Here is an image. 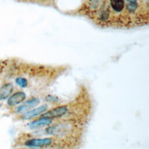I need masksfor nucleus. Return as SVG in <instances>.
Segmentation results:
<instances>
[{
  "label": "nucleus",
  "mask_w": 149,
  "mask_h": 149,
  "mask_svg": "<svg viewBox=\"0 0 149 149\" xmlns=\"http://www.w3.org/2000/svg\"><path fill=\"white\" fill-rule=\"evenodd\" d=\"M53 142L51 137H45L41 139L32 138L27 140L24 142V146L30 148H39L48 147L52 144Z\"/></svg>",
  "instance_id": "obj_1"
},
{
  "label": "nucleus",
  "mask_w": 149,
  "mask_h": 149,
  "mask_svg": "<svg viewBox=\"0 0 149 149\" xmlns=\"http://www.w3.org/2000/svg\"><path fill=\"white\" fill-rule=\"evenodd\" d=\"M40 104V100L37 97L31 98L25 102L22 103L20 105L17 106L15 109V112L17 113L22 114L26 112H27L36 107L38 106Z\"/></svg>",
  "instance_id": "obj_2"
},
{
  "label": "nucleus",
  "mask_w": 149,
  "mask_h": 149,
  "mask_svg": "<svg viewBox=\"0 0 149 149\" xmlns=\"http://www.w3.org/2000/svg\"><path fill=\"white\" fill-rule=\"evenodd\" d=\"M68 112V107L65 105H61L52 108L48 111L47 110L46 112L40 115V117H45L52 119L54 118H61L65 115Z\"/></svg>",
  "instance_id": "obj_3"
},
{
  "label": "nucleus",
  "mask_w": 149,
  "mask_h": 149,
  "mask_svg": "<svg viewBox=\"0 0 149 149\" xmlns=\"http://www.w3.org/2000/svg\"><path fill=\"white\" fill-rule=\"evenodd\" d=\"M48 107L47 104L41 105L21 114L20 118L23 120H30L35 117L41 115L48 110Z\"/></svg>",
  "instance_id": "obj_4"
},
{
  "label": "nucleus",
  "mask_w": 149,
  "mask_h": 149,
  "mask_svg": "<svg viewBox=\"0 0 149 149\" xmlns=\"http://www.w3.org/2000/svg\"><path fill=\"white\" fill-rule=\"evenodd\" d=\"M26 98V94L22 91L11 94L7 100V104L9 107H15L22 104Z\"/></svg>",
  "instance_id": "obj_5"
},
{
  "label": "nucleus",
  "mask_w": 149,
  "mask_h": 149,
  "mask_svg": "<svg viewBox=\"0 0 149 149\" xmlns=\"http://www.w3.org/2000/svg\"><path fill=\"white\" fill-rule=\"evenodd\" d=\"M52 122V119L45 118V117H40L38 119L34 120L27 124L29 129H37L46 126H49Z\"/></svg>",
  "instance_id": "obj_6"
},
{
  "label": "nucleus",
  "mask_w": 149,
  "mask_h": 149,
  "mask_svg": "<svg viewBox=\"0 0 149 149\" xmlns=\"http://www.w3.org/2000/svg\"><path fill=\"white\" fill-rule=\"evenodd\" d=\"M13 86L12 83H6L0 88V100H5L12 94Z\"/></svg>",
  "instance_id": "obj_7"
},
{
  "label": "nucleus",
  "mask_w": 149,
  "mask_h": 149,
  "mask_svg": "<svg viewBox=\"0 0 149 149\" xmlns=\"http://www.w3.org/2000/svg\"><path fill=\"white\" fill-rule=\"evenodd\" d=\"M111 7L116 12H120L125 8L124 0H110Z\"/></svg>",
  "instance_id": "obj_8"
},
{
  "label": "nucleus",
  "mask_w": 149,
  "mask_h": 149,
  "mask_svg": "<svg viewBox=\"0 0 149 149\" xmlns=\"http://www.w3.org/2000/svg\"><path fill=\"white\" fill-rule=\"evenodd\" d=\"M15 83L17 85L22 88H26L28 85V81L26 78L22 77H17L15 80Z\"/></svg>",
  "instance_id": "obj_9"
},
{
  "label": "nucleus",
  "mask_w": 149,
  "mask_h": 149,
  "mask_svg": "<svg viewBox=\"0 0 149 149\" xmlns=\"http://www.w3.org/2000/svg\"><path fill=\"white\" fill-rule=\"evenodd\" d=\"M138 8V3L136 2H130L127 3L126 4V9L129 13H134Z\"/></svg>",
  "instance_id": "obj_10"
},
{
  "label": "nucleus",
  "mask_w": 149,
  "mask_h": 149,
  "mask_svg": "<svg viewBox=\"0 0 149 149\" xmlns=\"http://www.w3.org/2000/svg\"><path fill=\"white\" fill-rule=\"evenodd\" d=\"M126 1L127 3H130V2H137V0H126Z\"/></svg>",
  "instance_id": "obj_11"
},
{
  "label": "nucleus",
  "mask_w": 149,
  "mask_h": 149,
  "mask_svg": "<svg viewBox=\"0 0 149 149\" xmlns=\"http://www.w3.org/2000/svg\"><path fill=\"white\" fill-rule=\"evenodd\" d=\"M1 107V103H0V108Z\"/></svg>",
  "instance_id": "obj_12"
}]
</instances>
